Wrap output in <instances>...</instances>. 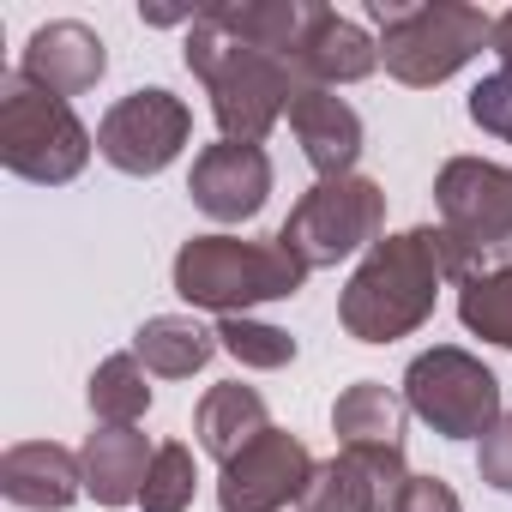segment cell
Segmentation results:
<instances>
[{
  "label": "cell",
  "mask_w": 512,
  "mask_h": 512,
  "mask_svg": "<svg viewBox=\"0 0 512 512\" xmlns=\"http://www.w3.org/2000/svg\"><path fill=\"white\" fill-rule=\"evenodd\" d=\"M476 266L452 229H404V235H386L362 253V266L350 272L344 296H338V320L356 344H392V338H410L428 314H434V296L440 284H470Z\"/></svg>",
  "instance_id": "cell-1"
},
{
  "label": "cell",
  "mask_w": 512,
  "mask_h": 512,
  "mask_svg": "<svg viewBox=\"0 0 512 512\" xmlns=\"http://www.w3.org/2000/svg\"><path fill=\"white\" fill-rule=\"evenodd\" d=\"M187 73L205 85L211 115H217L223 139H235V145H260L290 115V103L308 91L296 61H284L272 49H253V43H235L205 13H193V25H187Z\"/></svg>",
  "instance_id": "cell-2"
},
{
  "label": "cell",
  "mask_w": 512,
  "mask_h": 512,
  "mask_svg": "<svg viewBox=\"0 0 512 512\" xmlns=\"http://www.w3.org/2000/svg\"><path fill=\"white\" fill-rule=\"evenodd\" d=\"M308 284V266L272 235V241H241V235H193L175 253V296L187 308L211 314H247L260 302H284Z\"/></svg>",
  "instance_id": "cell-3"
},
{
  "label": "cell",
  "mask_w": 512,
  "mask_h": 512,
  "mask_svg": "<svg viewBox=\"0 0 512 512\" xmlns=\"http://www.w3.org/2000/svg\"><path fill=\"white\" fill-rule=\"evenodd\" d=\"M368 19L380 25V61L398 85L428 91L470 67L482 43L494 37V19L458 0H428V7H392V0H368Z\"/></svg>",
  "instance_id": "cell-4"
},
{
  "label": "cell",
  "mask_w": 512,
  "mask_h": 512,
  "mask_svg": "<svg viewBox=\"0 0 512 512\" xmlns=\"http://www.w3.org/2000/svg\"><path fill=\"white\" fill-rule=\"evenodd\" d=\"M91 133L73 115L67 97L31 85L25 73H7L0 85V163L37 187H61L91 163Z\"/></svg>",
  "instance_id": "cell-5"
},
{
  "label": "cell",
  "mask_w": 512,
  "mask_h": 512,
  "mask_svg": "<svg viewBox=\"0 0 512 512\" xmlns=\"http://www.w3.org/2000/svg\"><path fill=\"white\" fill-rule=\"evenodd\" d=\"M380 229H386V193H380V181L338 175V181H314L290 205L278 241L296 253L308 272H320V266H338V260H350V253L374 247Z\"/></svg>",
  "instance_id": "cell-6"
},
{
  "label": "cell",
  "mask_w": 512,
  "mask_h": 512,
  "mask_svg": "<svg viewBox=\"0 0 512 512\" xmlns=\"http://www.w3.org/2000/svg\"><path fill=\"white\" fill-rule=\"evenodd\" d=\"M440 229H452L470 253L476 278L512 272V169L488 157H452L434 175Z\"/></svg>",
  "instance_id": "cell-7"
},
{
  "label": "cell",
  "mask_w": 512,
  "mask_h": 512,
  "mask_svg": "<svg viewBox=\"0 0 512 512\" xmlns=\"http://www.w3.org/2000/svg\"><path fill=\"white\" fill-rule=\"evenodd\" d=\"M404 404L440 440H482L506 416L500 410V380L458 344H434L404 368Z\"/></svg>",
  "instance_id": "cell-8"
},
{
  "label": "cell",
  "mask_w": 512,
  "mask_h": 512,
  "mask_svg": "<svg viewBox=\"0 0 512 512\" xmlns=\"http://www.w3.org/2000/svg\"><path fill=\"white\" fill-rule=\"evenodd\" d=\"M193 139V109L163 91V85H145V91H127L103 121H97V151L109 169L121 175H163L181 145Z\"/></svg>",
  "instance_id": "cell-9"
},
{
  "label": "cell",
  "mask_w": 512,
  "mask_h": 512,
  "mask_svg": "<svg viewBox=\"0 0 512 512\" xmlns=\"http://www.w3.org/2000/svg\"><path fill=\"white\" fill-rule=\"evenodd\" d=\"M314 452L284 434V428H266L247 452H235L217 476V506L223 512H284L290 500L302 506L308 482H314Z\"/></svg>",
  "instance_id": "cell-10"
},
{
  "label": "cell",
  "mask_w": 512,
  "mask_h": 512,
  "mask_svg": "<svg viewBox=\"0 0 512 512\" xmlns=\"http://www.w3.org/2000/svg\"><path fill=\"white\" fill-rule=\"evenodd\" d=\"M404 482V446H344L332 464L314 470L302 512H392Z\"/></svg>",
  "instance_id": "cell-11"
},
{
  "label": "cell",
  "mask_w": 512,
  "mask_h": 512,
  "mask_svg": "<svg viewBox=\"0 0 512 512\" xmlns=\"http://www.w3.org/2000/svg\"><path fill=\"white\" fill-rule=\"evenodd\" d=\"M193 205L217 223H247L260 217V205L272 199V157L260 145H235L217 139L193 157V181H187Z\"/></svg>",
  "instance_id": "cell-12"
},
{
  "label": "cell",
  "mask_w": 512,
  "mask_h": 512,
  "mask_svg": "<svg viewBox=\"0 0 512 512\" xmlns=\"http://www.w3.org/2000/svg\"><path fill=\"white\" fill-rule=\"evenodd\" d=\"M19 73H25L31 85L55 91V97H85V91H97V79L109 73V49H103V37H97L91 25L55 19V25H43V31L25 43Z\"/></svg>",
  "instance_id": "cell-13"
},
{
  "label": "cell",
  "mask_w": 512,
  "mask_h": 512,
  "mask_svg": "<svg viewBox=\"0 0 512 512\" xmlns=\"http://www.w3.org/2000/svg\"><path fill=\"white\" fill-rule=\"evenodd\" d=\"M290 61H296V73H302L308 85L332 91V85L368 79V73L380 67V43H374L356 19H344V13H332V7H320V0H314L308 37H302V49H296Z\"/></svg>",
  "instance_id": "cell-14"
},
{
  "label": "cell",
  "mask_w": 512,
  "mask_h": 512,
  "mask_svg": "<svg viewBox=\"0 0 512 512\" xmlns=\"http://www.w3.org/2000/svg\"><path fill=\"white\" fill-rule=\"evenodd\" d=\"M0 494L31 512H61L85 494V458L55 440H25L0 458Z\"/></svg>",
  "instance_id": "cell-15"
},
{
  "label": "cell",
  "mask_w": 512,
  "mask_h": 512,
  "mask_svg": "<svg viewBox=\"0 0 512 512\" xmlns=\"http://www.w3.org/2000/svg\"><path fill=\"white\" fill-rule=\"evenodd\" d=\"M290 127H296L308 163L320 169V181L356 175V157H362V115H356L338 91L308 85V91L290 103Z\"/></svg>",
  "instance_id": "cell-16"
},
{
  "label": "cell",
  "mask_w": 512,
  "mask_h": 512,
  "mask_svg": "<svg viewBox=\"0 0 512 512\" xmlns=\"http://www.w3.org/2000/svg\"><path fill=\"white\" fill-rule=\"evenodd\" d=\"M79 458H85V494L97 506H133L145 494V476H151L157 446L139 428H97Z\"/></svg>",
  "instance_id": "cell-17"
},
{
  "label": "cell",
  "mask_w": 512,
  "mask_h": 512,
  "mask_svg": "<svg viewBox=\"0 0 512 512\" xmlns=\"http://www.w3.org/2000/svg\"><path fill=\"white\" fill-rule=\"evenodd\" d=\"M266 428H272L266 398L253 392V386H241V380L211 386V392L199 398V410H193V434H199V446H205L217 464H229L235 452H247Z\"/></svg>",
  "instance_id": "cell-18"
},
{
  "label": "cell",
  "mask_w": 512,
  "mask_h": 512,
  "mask_svg": "<svg viewBox=\"0 0 512 512\" xmlns=\"http://www.w3.org/2000/svg\"><path fill=\"white\" fill-rule=\"evenodd\" d=\"M205 19L217 31H229L235 43L272 49V55H296L314 19V0H223V7H205Z\"/></svg>",
  "instance_id": "cell-19"
},
{
  "label": "cell",
  "mask_w": 512,
  "mask_h": 512,
  "mask_svg": "<svg viewBox=\"0 0 512 512\" xmlns=\"http://www.w3.org/2000/svg\"><path fill=\"white\" fill-rule=\"evenodd\" d=\"M217 350H223L217 332H205L187 314H157L133 332V356L145 362V374H163V380H193Z\"/></svg>",
  "instance_id": "cell-20"
},
{
  "label": "cell",
  "mask_w": 512,
  "mask_h": 512,
  "mask_svg": "<svg viewBox=\"0 0 512 512\" xmlns=\"http://www.w3.org/2000/svg\"><path fill=\"white\" fill-rule=\"evenodd\" d=\"M404 398L392 392V386H380V380H356V386H344L338 392V404H332V434L344 440V446H404L398 434H404Z\"/></svg>",
  "instance_id": "cell-21"
},
{
  "label": "cell",
  "mask_w": 512,
  "mask_h": 512,
  "mask_svg": "<svg viewBox=\"0 0 512 512\" xmlns=\"http://www.w3.org/2000/svg\"><path fill=\"white\" fill-rule=\"evenodd\" d=\"M85 398H91V410H97V422H103V428H133V422H139V416L151 410L145 362H139L133 350H121V356L97 362V374H91Z\"/></svg>",
  "instance_id": "cell-22"
},
{
  "label": "cell",
  "mask_w": 512,
  "mask_h": 512,
  "mask_svg": "<svg viewBox=\"0 0 512 512\" xmlns=\"http://www.w3.org/2000/svg\"><path fill=\"white\" fill-rule=\"evenodd\" d=\"M458 320H464L476 338L512 350V272H482V278H470V284L458 290Z\"/></svg>",
  "instance_id": "cell-23"
},
{
  "label": "cell",
  "mask_w": 512,
  "mask_h": 512,
  "mask_svg": "<svg viewBox=\"0 0 512 512\" xmlns=\"http://www.w3.org/2000/svg\"><path fill=\"white\" fill-rule=\"evenodd\" d=\"M217 344H223L241 368H290V362H296V338H290L284 326L247 320V314L217 320Z\"/></svg>",
  "instance_id": "cell-24"
},
{
  "label": "cell",
  "mask_w": 512,
  "mask_h": 512,
  "mask_svg": "<svg viewBox=\"0 0 512 512\" xmlns=\"http://www.w3.org/2000/svg\"><path fill=\"white\" fill-rule=\"evenodd\" d=\"M193 494H199V464H193V452H187L181 440L157 446L139 506H145V512H187V506H193Z\"/></svg>",
  "instance_id": "cell-25"
},
{
  "label": "cell",
  "mask_w": 512,
  "mask_h": 512,
  "mask_svg": "<svg viewBox=\"0 0 512 512\" xmlns=\"http://www.w3.org/2000/svg\"><path fill=\"white\" fill-rule=\"evenodd\" d=\"M470 121L512 145V73H494V79H482L470 91Z\"/></svg>",
  "instance_id": "cell-26"
},
{
  "label": "cell",
  "mask_w": 512,
  "mask_h": 512,
  "mask_svg": "<svg viewBox=\"0 0 512 512\" xmlns=\"http://www.w3.org/2000/svg\"><path fill=\"white\" fill-rule=\"evenodd\" d=\"M476 470H482V482L488 488H500V494H512V410L482 434V452H476Z\"/></svg>",
  "instance_id": "cell-27"
},
{
  "label": "cell",
  "mask_w": 512,
  "mask_h": 512,
  "mask_svg": "<svg viewBox=\"0 0 512 512\" xmlns=\"http://www.w3.org/2000/svg\"><path fill=\"white\" fill-rule=\"evenodd\" d=\"M392 512H464V506H458V494H452L440 476H410Z\"/></svg>",
  "instance_id": "cell-28"
},
{
  "label": "cell",
  "mask_w": 512,
  "mask_h": 512,
  "mask_svg": "<svg viewBox=\"0 0 512 512\" xmlns=\"http://www.w3.org/2000/svg\"><path fill=\"white\" fill-rule=\"evenodd\" d=\"M488 49L500 55V73H512V13H500V19H494V37H488Z\"/></svg>",
  "instance_id": "cell-29"
}]
</instances>
